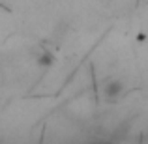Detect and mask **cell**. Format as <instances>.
<instances>
[{"label": "cell", "mask_w": 148, "mask_h": 144, "mask_svg": "<svg viewBox=\"0 0 148 144\" xmlns=\"http://www.w3.org/2000/svg\"><path fill=\"white\" fill-rule=\"evenodd\" d=\"M124 90H126V86H124V83L120 79H111L107 81V83L103 84V99L107 101V103H116V101L122 97Z\"/></svg>", "instance_id": "1"}, {"label": "cell", "mask_w": 148, "mask_h": 144, "mask_svg": "<svg viewBox=\"0 0 148 144\" xmlns=\"http://www.w3.org/2000/svg\"><path fill=\"white\" fill-rule=\"evenodd\" d=\"M34 62H36V66L38 68H43V69H47V68H51V66L54 64V53L51 51L49 47H45V45H40L36 51H34Z\"/></svg>", "instance_id": "2"}, {"label": "cell", "mask_w": 148, "mask_h": 144, "mask_svg": "<svg viewBox=\"0 0 148 144\" xmlns=\"http://www.w3.org/2000/svg\"><path fill=\"white\" fill-rule=\"evenodd\" d=\"M96 144H111V142H107V141H98Z\"/></svg>", "instance_id": "3"}]
</instances>
